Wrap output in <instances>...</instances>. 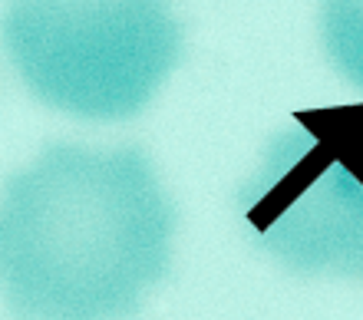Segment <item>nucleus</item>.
I'll return each instance as SVG.
<instances>
[{
  "mask_svg": "<svg viewBox=\"0 0 363 320\" xmlns=\"http://www.w3.org/2000/svg\"><path fill=\"white\" fill-rule=\"evenodd\" d=\"M294 119L238 195L248 235L291 271L363 281V103Z\"/></svg>",
  "mask_w": 363,
  "mask_h": 320,
  "instance_id": "obj_3",
  "label": "nucleus"
},
{
  "mask_svg": "<svg viewBox=\"0 0 363 320\" xmlns=\"http://www.w3.org/2000/svg\"><path fill=\"white\" fill-rule=\"evenodd\" d=\"M4 47L40 103L79 119H129L182 57L169 0H10Z\"/></svg>",
  "mask_w": 363,
  "mask_h": 320,
  "instance_id": "obj_2",
  "label": "nucleus"
},
{
  "mask_svg": "<svg viewBox=\"0 0 363 320\" xmlns=\"http://www.w3.org/2000/svg\"><path fill=\"white\" fill-rule=\"evenodd\" d=\"M175 211L139 149L53 145L0 198V291L20 320H123L172 261Z\"/></svg>",
  "mask_w": 363,
  "mask_h": 320,
  "instance_id": "obj_1",
  "label": "nucleus"
},
{
  "mask_svg": "<svg viewBox=\"0 0 363 320\" xmlns=\"http://www.w3.org/2000/svg\"><path fill=\"white\" fill-rule=\"evenodd\" d=\"M320 30L337 73L363 89V0H324Z\"/></svg>",
  "mask_w": 363,
  "mask_h": 320,
  "instance_id": "obj_4",
  "label": "nucleus"
}]
</instances>
